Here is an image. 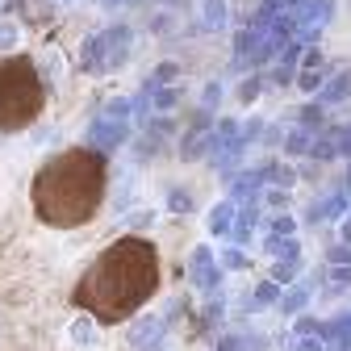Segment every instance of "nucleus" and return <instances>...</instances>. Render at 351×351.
Wrapping results in <instances>:
<instances>
[{
  "label": "nucleus",
  "instance_id": "1",
  "mask_svg": "<svg viewBox=\"0 0 351 351\" xmlns=\"http://www.w3.org/2000/svg\"><path fill=\"white\" fill-rule=\"evenodd\" d=\"M155 285H159L155 247L143 239H121L84 272L75 289V305L88 310L97 322H125L138 305L151 301Z\"/></svg>",
  "mask_w": 351,
  "mask_h": 351
},
{
  "label": "nucleus",
  "instance_id": "2",
  "mask_svg": "<svg viewBox=\"0 0 351 351\" xmlns=\"http://www.w3.org/2000/svg\"><path fill=\"white\" fill-rule=\"evenodd\" d=\"M105 201V159L93 151H63L34 180V209L47 226H84Z\"/></svg>",
  "mask_w": 351,
  "mask_h": 351
},
{
  "label": "nucleus",
  "instance_id": "3",
  "mask_svg": "<svg viewBox=\"0 0 351 351\" xmlns=\"http://www.w3.org/2000/svg\"><path fill=\"white\" fill-rule=\"evenodd\" d=\"M47 88L29 59H5L0 63V130H21L38 117Z\"/></svg>",
  "mask_w": 351,
  "mask_h": 351
}]
</instances>
